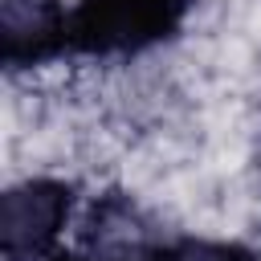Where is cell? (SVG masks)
Segmentation results:
<instances>
[{
  "instance_id": "cell-5",
  "label": "cell",
  "mask_w": 261,
  "mask_h": 261,
  "mask_svg": "<svg viewBox=\"0 0 261 261\" xmlns=\"http://www.w3.org/2000/svg\"><path fill=\"white\" fill-rule=\"evenodd\" d=\"M53 261H155L151 253L147 257H130V253H65V257H53Z\"/></svg>"
},
{
  "instance_id": "cell-3",
  "label": "cell",
  "mask_w": 261,
  "mask_h": 261,
  "mask_svg": "<svg viewBox=\"0 0 261 261\" xmlns=\"http://www.w3.org/2000/svg\"><path fill=\"white\" fill-rule=\"evenodd\" d=\"M0 57L8 69H33L65 57V4L61 0H4Z\"/></svg>"
},
{
  "instance_id": "cell-1",
  "label": "cell",
  "mask_w": 261,
  "mask_h": 261,
  "mask_svg": "<svg viewBox=\"0 0 261 261\" xmlns=\"http://www.w3.org/2000/svg\"><path fill=\"white\" fill-rule=\"evenodd\" d=\"M192 0H77L65 8V57H135L179 33Z\"/></svg>"
},
{
  "instance_id": "cell-2",
  "label": "cell",
  "mask_w": 261,
  "mask_h": 261,
  "mask_svg": "<svg viewBox=\"0 0 261 261\" xmlns=\"http://www.w3.org/2000/svg\"><path fill=\"white\" fill-rule=\"evenodd\" d=\"M73 212V188L65 179H24L0 200V249L8 261H41L57 249Z\"/></svg>"
},
{
  "instance_id": "cell-4",
  "label": "cell",
  "mask_w": 261,
  "mask_h": 261,
  "mask_svg": "<svg viewBox=\"0 0 261 261\" xmlns=\"http://www.w3.org/2000/svg\"><path fill=\"white\" fill-rule=\"evenodd\" d=\"M151 257L155 261H261V253L241 241H208V237H184L159 245L151 249Z\"/></svg>"
}]
</instances>
